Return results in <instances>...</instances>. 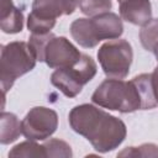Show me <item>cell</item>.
I'll list each match as a JSON object with an SVG mask.
<instances>
[{
    "label": "cell",
    "instance_id": "44dd1931",
    "mask_svg": "<svg viewBox=\"0 0 158 158\" xmlns=\"http://www.w3.org/2000/svg\"><path fill=\"white\" fill-rule=\"evenodd\" d=\"M117 1H120V2H121V1H123V0H117Z\"/></svg>",
    "mask_w": 158,
    "mask_h": 158
},
{
    "label": "cell",
    "instance_id": "277c9868",
    "mask_svg": "<svg viewBox=\"0 0 158 158\" xmlns=\"http://www.w3.org/2000/svg\"><path fill=\"white\" fill-rule=\"evenodd\" d=\"M96 72L98 67L95 60L83 53L77 64L56 69L51 75V83L67 98H75L80 94L83 86L96 75Z\"/></svg>",
    "mask_w": 158,
    "mask_h": 158
},
{
    "label": "cell",
    "instance_id": "3957f363",
    "mask_svg": "<svg viewBox=\"0 0 158 158\" xmlns=\"http://www.w3.org/2000/svg\"><path fill=\"white\" fill-rule=\"evenodd\" d=\"M37 62V57L28 42L14 41L1 46L0 57V83L4 95L15 80L31 72Z\"/></svg>",
    "mask_w": 158,
    "mask_h": 158
},
{
    "label": "cell",
    "instance_id": "9c48e42d",
    "mask_svg": "<svg viewBox=\"0 0 158 158\" xmlns=\"http://www.w3.org/2000/svg\"><path fill=\"white\" fill-rule=\"evenodd\" d=\"M80 0H33L32 11L37 16L57 21L63 15H72Z\"/></svg>",
    "mask_w": 158,
    "mask_h": 158
},
{
    "label": "cell",
    "instance_id": "30bf717a",
    "mask_svg": "<svg viewBox=\"0 0 158 158\" xmlns=\"http://www.w3.org/2000/svg\"><path fill=\"white\" fill-rule=\"evenodd\" d=\"M118 12L122 20L136 26H144L152 20L149 0H123L120 2Z\"/></svg>",
    "mask_w": 158,
    "mask_h": 158
},
{
    "label": "cell",
    "instance_id": "ac0fdd59",
    "mask_svg": "<svg viewBox=\"0 0 158 158\" xmlns=\"http://www.w3.org/2000/svg\"><path fill=\"white\" fill-rule=\"evenodd\" d=\"M117 157H158V146L154 143H143L138 147H127Z\"/></svg>",
    "mask_w": 158,
    "mask_h": 158
},
{
    "label": "cell",
    "instance_id": "8fae6325",
    "mask_svg": "<svg viewBox=\"0 0 158 158\" xmlns=\"http://www.w3.org/2000/svg\"><path fill=\"white\" fill-rule=\"evenodd\" d=\"M23 27V14L22 10L16 7L11 0H2L1 15H0V28L5 33H19Z\"/></svg>",
    "mask_w": 158,
    "mask_h": 158
},
{
    "label": "cell",
    "instance_id": "5bb4252c",
    "mask_svg": "<svg viewBox=\"0 0 158 158\" xmlns=\"http://www.w3.org/2000/svg\"><path fill=\"white\" fill-rule=\"evenodd\" d=\"M46 157L49 158H70L73 156L72 147L63 139L51 138L49 141L43 143Z\"/></svg>",
    "mask_w": 158,
    "mask_h": 158
},
{
    "label": "cell",
    "instance_id": "6da1fadb",
    "mask_svg": "<svg viewBox=\"0 0 158 158\" xmlns=\"http://www.w3.org/2000/svg\"><path fill=\"white\" fill-rule=\"evenodd\" d=\"M68 121L72 130L85 137L99 153L114 151L125 141L127 135L122 120L93 104L74 106L68 115Z\"/></svg>",
    "mask_w": 158,
    "mask_h": 158
},
{
    "label": "cell",
    "instance_id": "d6986e66",
    "mask_svg": "<svg viewBox=\"0 0 158 158\" xmlns=\"http://www.w3.org/2000/svg\"><path fill=\"white\" fill-rule=\"evenodd\" d=\"M152 74V86H153V93H154V98L157 101V106H158V65L154 68Z\"/></svg>",
    "mask_w": 158,
    "mask_h": 158
},
{
    "label": "cell",
    "instance_id": "9a60e30c",
    "mask_svg": "<svg viewBox=\"0 0 158 158\" xmlns=\"http://www.w3.org/2000/svg\"><path fill=\"white\" fill-rule=\"evenodd\" d=\"M139 40L146 51H153L156 43L158 42V19H152L148 23L142 26L139 31Z\"/></svg>",
    "mask_w": 158,
    "mask_h": 158
},
{
    "label": "cell",
    "instance_id": "52a82bcc",
    "mask_svg": "<svg viewBox=\"0 0 158 158\" xmlns=\"http://www.w3.org/2000/svg\"><path fill=\"white\" fill-rule=\"evenodd\" d=\"M81 56L83 53L67 37L53 35L43 48L42 62L53 69L67 68L77 64Z\"/></svg>",
    "mask_w": 158,
    "mask_h": 158
},
{
    "label": "cell",
    "instance_id": "7a4b0ae2",
    "mask_svg": "<svg viewBox=\"0 0 158 158\" xmlns=\"http://www.w3.org/2000/svg\"><path fill=\"white\" fill-rule=\"evenodd\" d=\"M91 101L104 109L122 114L149 110L157 106L152 86V74L143 73L128 81L105 79L93 93Z\"/></svg>",
    "mask_w": 158,
    "mask_h": 158
},
{
    "label": "cell",
    "instance_id": "ba28073f",
    "mask_svg": "<svg viewBox=\"0 0 158 158\" xmlns=\"http://www.w3.org/2000/svg\"><path fill=\"white\" fill-rule=\"evenodd\" d=\"M89 27L98 44L102 40L120 38V36L123 33L122 19L115 12L110 11L89 19Z\"/></svg>",
    "mask_w": 158,
    "mask_h": 158
},
{
    "label": "cell",
    "instance_id": "8992f818",
    "mask_svg": "<svg viewBox=\"0 0 158 158\" xmlns=\"http://www.w3.org/2000/svg\"><path fill=\"white\" fill-rule=\"evenodd\" d=\"M58 127V115L54 110L44 106L32 107L21 121L22 135L27 139L44 141Z\"/></svg>",
    "mask_w": 158,
    "mask_h": 158
},
{
    "label": "cell",
    "instance_id": "5b68a950",
    "mask_svg": "<svg viewBox=\"0 0 158 158\" xmlns=\"http://www.w3.org/2000/svg\"><path fill=\"white\" fill-rule=\"evenodd\" d=\"M98 59L107 78L125 79L130 73L133 51L128 41L116 38L99 48Z\"/></svg>",
    "mask_w": 158,
    "mask_h": 158
},
{
    "label": "cell",
    "instance_id": "4fadbf2b",
    "mask_svg": "<svg viewBox=\"0 0 158 158\" xmlns=\"http://www.w3.org/2000/svg\"><path fill=\"white\" fill-rule=\"evenodd\" d=\"M9 157H46V151L43 144L36 143V141L28 139L16 144L10 152Z\"/></svg>",
    "mask_w": 158,
    "mask_h": 158
},
{
    "label": "cell",
    "instance_id": "e0dca14e",
    "mask_svg": "<svg viewBox=\"0 0 158 158\" xmlns=\"http://www.w3.org/2000/svg\"><path fill=\"white\" fill-rule=\"evenodd\" d=\"M57 21L53 20H48L41 16H37L33 12H30L28 17H27V28L31 33L35 35H46L49 33L51 30L56 26Z\"/></svg>",
    "mask_w": 158,
    "mask_h": 158
},
{
    "label": "cell",
    "instance_id": "ffe728a7",
    "mask_svg": "<svg viewBox=\"0 0 158 158\" xmlns=\"http://www.w3.org/2000/svg\"><path fill=\"white\" fill-rule=\"evenodd\" d=\"M152 52L154 53V56H156V58H157V62H158V42L156 43V46H154V48H153Z\"/></svg>",
    "mask_w": 158,
    "mask_h": 158
},
{
    "label": "cell",
    "instance_id": "2e32d148",
    "mask_svg": "<svg viewBox=\"0 0 158 158\" xmlns=\"http://www.w3.org/2000/svg\"><path fill=\"white\" fill-rule=\"evenodd\" d=\"M79 7L84 15L93 17L111 10L112 1L111 0H80Z\"/></svg>",
    "mask_w": 158,
    "mask_h": 158
},
{
    "label": "cell",
    "instance_id": "7c38bea8",
    "mask_svg": "<svg viewBox=\"0 0 158 158\" xmlns=\"http://www.w3.org/2000/svg\"><path fill=\"white\" fill-rule=\"evenodd\" d=\"M0 125H1V133H0L1 144L12 143L22 133L21 122L19 121L17 116L12 112L2 111L0 117Z\"/></svg>",
    "mask_w": 158,
    "mask_h": 158
}]
</instances>
